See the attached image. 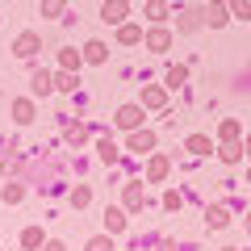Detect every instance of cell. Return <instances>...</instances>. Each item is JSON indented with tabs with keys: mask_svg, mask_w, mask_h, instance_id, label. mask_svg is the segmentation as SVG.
Instances as JSON below:
<instances>
[{
	"mask_svg": "<svg viewBox=\"0 0 251 251\" xmlns=\"http://www.w3.org/2000/svg\"><path fill=\"white\" fill-rule=\"evenodd\" d=\"M38 50H42V34H38V29H21V34L13 38V54H17V59L34 63Z\"/></svg>",
	"mask_w": 251,
	"mask_h": 251,
	"instance_id": "obj_1",
	"label": "cell"
},
{
	"mask_svg": "<svg viewBox=\"0 0 251 251\" xmlns=\"http://www.w3.org/2000/svg\"><path fill=\"white\" fill-rule=\"evenodd\" d=\"M201 25H205V9H180L176 17H172V29H176V34H197Z\"/></svg>",
	"mask_w": 251,
	"mask_h": 251,
	"instance_id": "obj_2",
	"label": "cell"
},
{
	"mask_svg": "<svg viewBox=\"0 0 251 251\" xmlns=\"http://www.w3.org/2000/svg\"><path fill=\"white\" fill-rule=\"evenodd\" d=\"M126 151L130 155H151L155 151V130H147V126L130 130V134H126Z\"/></svg>",
	"mask_w": 251,
	"mask_h": 251,
	"instance_id": "obj_3",
	"label": "cell"
},
{
	"mask_svg": "<svg viewBox=\"0 0 251 251\" xmlns=\"http://www.w3.org/2000/svg\"><path fill=\"white\" fill-rule=\"evenodd\" d=\"M113 122H117V130H126V134H130V130L147 126V109H143V105H122V109L113 113Z\"/></svg>",
	"mask_w": 251,
	"mask_h": 251,
	"instance_id": "obj_4",
	"label": "cell"
},
{
	"mask_svg": "<svg viewBox=\"0 0 251 251\" xmlns=\"http://www.w3.org/2000/svg\"><path fill=\"white\" fill-rule=\"evenodd\" d=\"M100 21L105 25H122V21H130V0H100Z\"/></svg>",
	"mask_w": 251,
	"mask_h": 251,
	"instance_id": "obj_5",
	"label": "cell"
},
{
	"mask_svg": "<svg viewBox=\"0 0 251 251\" xmlns=\"http://www.w3.org/2000/svg\"><path fill=\"white\" fill-rule=\"evenodd\" d=\"M143 46H147L151 54H168V50H172V29H168V25H151V29L143 34Z\"/></svg>",
	"mask_w": 251,
	"mask_h": 251,
	"instance_id": "obj_6",
	"label": "cell"
},
{
	"mask_svg": "<svg viewBox=\"0 0 251 251\" xmlns=\"http://www.w3.org/2000/svg\"><path fill=\"white\" fill-rule=\"evenodd\" d=\"M122 205L130 209V214H138V209H147V193H143V180H126L122 184Z\"/></svg>",
	"mask_w": 251,
	"mask_h": 251,
	"instance_id": "obj_7",
	"label": "cell"
},
{
	"mask_svg": "<svg viewBox=\"0 0 251 251\" xmlns=\"http://www.w3.org/2000/svg\"><path fill=\"white\" fill-rule=\"evenodd\" d=\"M230 0H209V4H205V25L209 29H226V25H230Z\"/></svg>",
	"mask_w": 251,
	"mask_h": 251,
	"instance_id": "obj_8",
	"label": "cell"
},
{
	"mask_svg": "<svg viewBox=\"0 0 251 251\" xmlns=\"http://www.w3.org/2000/svg\"><path fill=\"white\" fill-rule=\"evenodd\" d=\"M172 176V155L168 151H151V159H147V180L151 184H159V180Z\"/></svg>",
	"mask_w": 251,
	"mask_h": 251,
	"instance_id": "obj_9",
	"label": "cell"
},
{
	"mask_svg": "<svg viewBox=\"0 0 251 251\" xmlns=\"http://www.w3.org/2000/svg\"><path fill=\"white\" fill-rule=\"evenodd\" d=\"M184 151L197 155V159H205V155L218 151V138H209V134H188V138H184Z\"/></svg>",
	"mask_w": 251,
	"mask_h": 251,
	"instance_id": "obj_10",
	"label": "cell"
},
{
	"mask_svg": "<svg viewBox=\"0 0 251 251\" xmlns=\"http://www.w3.org/2000/svg\"><path fill=\"white\" fill-rule=\"evenodd\" d=\"M168 84H147V88H143V97H138V105H143V109H163V105H168Z\"/></svg>",
	"mask_w": 251,
	"mask_h": 251,
	"instance_id": "obj_11",
	"label": "cell"
},
{
	"mask_svg": "<svg viewBox=\"0 0 251 251\" xmlns=\"http://www.w3.org/2000/svg\"><path fill=\"white\" fill-rule=\"evenodd\" d=\"M38 117V97H17L13 100V122L17 126H29Z\"/></svg>",
	"mask_w": 251,
	"mask_h": 251,
	"instance_id": "obj_12",
	"label": "cell"
},
{
	"mask_svg": "<svg viewBox=\"0 0 251 251\" xmlns=\"http://www.w3.org/2000/svg\"><path fill=\"white\" fill-rule=\"evenodd\" d=\"M92 138V126H84V122H67L63 126V143L67 147H84Z\"/></svg>",
	"mask_w": 251,
	"mask_h": 251,
	"instance_id": "obj_13",
	"label": "cell"
},
{
	"mask_svg": "<svg viewBox=\"0 0 251 251\" xmlns=\"http://www.w3.org/2000/svg\"><path fill=\"white\" fill-rule=\"evenodd\" d=\"M143 17L151 21V25H168L172 4H168V0H147V4H143Z\"/></svg>",
	"mask_w": 251,
	"mask_h": 251,
	"instance_id": "obj_14",
	"label": "cell"
},
{
	"mask_svg": "<svg viewBox=\"0 0 251 251\" xmlns=\"http://www.w3.org/2000/svg\"><path fill=\"white\" fill-rule=\"evenodd\" d=\"M29 92H34L38 100L50 97V92H54V75H50V72H42V67H34V75H29Z\"/></svg>",
	"mask_w": 251,
	"mask_h": 251,
	"instance_id": "obj_15",
	"label": "cell"
},
{
	"mask_svg": "<svg viewBox=\"0 0 251 251\" xmlns=\"http://www.w3.org/2000/svg\"><path fill=\"white\" fill-rule=\"evenodd\" d=\"M97 159L105 163V168H113V163H122V151H117V143L109 134H100L97 138Z\"/></svg>",
	"mask_w": 251,
	"mask_h": 251,
	"instance_id": "obj_16",
	"label": "cell"
},
{
	"mask_svg": "<svg viewBox=\"0 0 251 251\" xmlns=\"http://www.w3.org/2000/svg\"><path fill=\"white\" fill-rule=\"evenodd\" d=\"M205 226L209 230H226V226H230V205H205Z\"/></svg>",
	"mask_w": 251,
	"mask_h": 251,
	"instance_id": "obj_17",
	"label": "cell"
},
{
	"mask_svg": "<svg viewBox=\"0 0 251 251\" xmlns=\"http://www.w3.org/2000/svg\"><path fill=\"white\" fill-rule=\"evenodd\" d=\"M143 34H147V29L138 25V21H122V25H117V42H122V46H138Z\"/></svg>",
	"mask_w": 251,
	"mask_h": 251,
	"instance_id": "obj_18",
	"label": "cell"
},
{
	"mask_svg": "<svg viewBox=\"0 0 251 251\" xmlns=\"http://www.w3.org/2000/svg\"><path fill=\"white\" fill-rule=\"evenodd\" d=\"M80 50H84V63H92V67H100V63L109 59V46L100 42V38H92V42H84Z\"/></svg>",
	"mask_w": 251,
	"mask_h": 251,
	"instance_id": "obj_19",
	"label": "cell"
},
{
	"mask_svg": "<svg viewBox=\"0 0 251 251\" xmlns=\"http://www.w3.org/2000/svg\"><path fill=\"white\" fill-rule=\"evenodd\" d=\"M218 143H243V126L234 117H222L218 122Z\"/></svg>",
	"mask_w": 251,
	"mask_h": 251,
	"instance_id": "obj_20",
	"label": "cell"
},
{
	"mask_svg": "<svg viewBox=\"0 0 251 251\" xmlns=\"http://www.w3.org/2000/svg\"><path fill=\"white\" fill-rule=\"evenodd\" d=\"M42 247H46L42 226H25V230H21V251H42Z\"/></svg>",
	"mask_w": 251,
	"mask_h": 251,
	"instance_id": "obj_21",
	"label": "cell"
},
{
	"mask_svg": "<svg viewBox=\"0 0 251 251\" xmlns=\"http://www.w3.org/2000/svg\"><path fill=\"white\" fill-rule=\"evenodd\" d=\"M67 4H72V0H38L42 17H50V21H67Z\"/></svg>",
	"mask_w": 251,
	"mask_h": 251,
	"instance_id": "obj_22",
	"label": "cell"
},
{
	"mask_svg": "<svg viewBox=\"0 0 251 251\" xmlns=\"http://www.w3.org/2000/svg\"><path fill=\"white\" fill-rule=\"evenodd\" d=\"M126 214H130L126 205H109V209H105V230H109V234L126 230Z\"/></svg>",
	"mask_w": 251,
	"mask_h": 251,
	"instance_id": "obj_23",
	"label": "cell"
},
{
	"mask_svg": "<svg viewBox=\"0 0 251 251\" xmlns=\"http://www.w3.org/2000/svg\"><path fill=\"white\" fill-rule=\"evenodd\" d=\"M75 88H80V75H75V72H63V67H59V72H54V92H67V97H72Z\"/></svg>",
	"mask_w": 251,
	"mask_h": 251,
	"instance_id": "obj_24",
	"label": "cell"
},
{
	"mask_svg": "<svg viewBox=\"0 0 251 251\" xmlns=\"http://www.w3.org/2000/svg\"><path fill=\"white\" fill-rule=\"evenodd\" d=\"M59 67H63V72H80V67H84V50H72V46L59 50Z\"/></svg>",
	"mask_w": 251,
	"mask_h": 251,
	"instance_id": "obj_25",
	"label": "cell"
},
{
	"mask_svg": "<svg viewBox=\"0 0 251 251\" xmlns=\"http://www.w3.org/2000/svg\"><path fill=\"white\" fill-rule=\"evenodd\" d=\"M188 67H193V63H176V67H168L163 84H168V88H184V80H188Z\"/></svg>",
	"mask_w": 251,
	"mask_h": 251,
	"instance_id": "obj_26",
	"label": "cell"
},
{
	"mask_svg": "<svg viewBox=\"0 0 251 251\" xmlns=\"http://www.w3.org/2000/svg\"><path fill=\"white\" fill-rule=\"evenodd\" d=\"M218 159L222 163H239L243 159V143H218Z\"/></svg>",
	"mask_w": 251,
	"mask_h": 251,
	"instance_id": "obj_27",
	"label": "cell"
},
{
	"mask_svg": "<svg viewBox=\"0 0 251 251\" xmlns=\"http://www.w3.org/2000/svg\"><path fill=\"white\" fill-rule=\"evenodd\" d=\"M0 193H4V201H9V205H17V201H25V180H9Z\"/></svg>",
	"mask_w": 251,
	"mask_h": 251,
	"instance_id": "obj_28",
	"label": "cell"
},
{
	"mask_svg": "<svg viewBox=\"0 0 251 251\" xmlns=\"http://www.w3.org/2000/svg\"><path fill=\"white\" fill-rule=\"evenodd\" d=\"M84 251H117V247H113V234H109V230H105V234H92V239L84 243Z\"/></svg>",
	"mask_w": 251,
	"mask_h": 251,
	"instance_id": "obj_29",
	"label": "cell"
},
{
	"mask_svg": "<svg viewBox=\"0 0 251 251\" xmlns=\"http://www.w3.org/2000/svg\"><path fill=\"white\" fill-rule=\"evenodd\" d=\"M72 205H75V209H88V205H92V188H88V184H75V188H72Z\"/></svg>",
	"mask_w": 251,
	"mask_h": 251,
	"instance_id": "obj_30",
	"label": "cell"
},
{
	"mask_svg": "<svg viewBox=\"0 0 251 251\" xmlns=\"http://www.w3.org/2000/svg\"><path fill=\"white\" fill-rule=\"evenodd\" d=\"M230 17H239V21H251V0H230Z\"/></svg>",
	"mask_w": 251,
	"mask_h": 251,
	"instance_id": "obj_31",
	"label": "cell"
},
{
	"mask_svg": "<svg viewBox=\"0 0 251 251\" xmlns=\"http://www.w3.org/2000/svg\"><path fill=\"white\" fill-rule=\"evenodd\" d=\"M184 205V193H180V188H168V193H163V209H180Z\"/></svg>",
	"mask_w": 251,
	"mask_h": 251,
	"instance_id": "obj_32",
	"label": "cell"
},
{
	"mask_svg": "<svg viewBox=\"0 0 251 251\" xmlns=\"http://www.w3.org/2000/svg\"><path fill=\"white\" fill-rule=\"evenodd\" d=\"M42 251H67V247H63L59 239H46V247H42Z\"/></svg>",
	"mask_w": 251,
	"mask_h": 251,
	"instance_id": "obj_33",
	"label": "cell"
},
{
	"mask_svg": "<svg viewBox=\"0 0 251 251\" xmlns=\"http://www.w3.org/2000/svg\"><path fill=\"white\" fill-rule=\"evenodd\" d=\"M155 251H180V247H176V243H168V239H163V243H155Z\"/></svg>",
	"mask_w": 251,
	"mask_h": 251,
	"instance_id": "obj_34",
	"label": "cell"
},
{
	"mask_svg": "<svg viewBox=\"0 0 251 251\" xmlns=\"http://www.w3.org/2000/svg\"><path fill=\"white\" fill-rule=\"evenodd\" d=\"M243 155H251V134H247V138H243Z\"/></svg>",
	"mask_w": 251,
	"mask_h": 251,
	"instance_id": "obj_35",
	"label": "cell"
},
{
	"mask_svg": "<svg viewBox=\"0 0 251 251\" xmlns=\"http://www.w3.org/2000/svg\"><path fill=\"white\" fill-rule=\"evenodd\" d=\"M243 226H247V234H251V209H247V218H243Z\"/></svg>",
	"mask_w": 251,
	"mask_h": 251,
	"instance_id": "obj_36",
	"label": "cell"
},
{
	"mask_svg": "<svg viewBox=\"0 0 251 251\" xmlns=\"http://www.w3.org/2000/svg\"><path fill=\"white\" fill-rule=\"evenodd\" d=\"M247 184H251V168H247Z\"/></svg>",
	"mask_w": 251,
	"mask_h": 251,
	"instance_id": "obj_37",
	"label": "cell"
},
{
	"mask_svg": "<svg viewBox=\"0 0 251 251\" xmlns=\"http://www.w3.org/2000/svg\"><path fill=\"white\" fill-rule=\"evenodd\" d=\"M222 251H239V247H222Z\"/></svg>",
	"mask_w": 251,
	"mask_h": 251,
	"instance_id": "obj_38",
	"label": "cell"
}]
</instances>
